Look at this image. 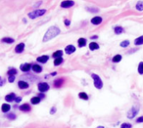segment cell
Wrapping results in <instances>:
<instances>
[{
	"label": "cell",
	"mask_w": 143,
	"mask_h": 128,
	"mask_svg": "<svg viewBox=\"0 0 143 128\" xmlns=\"http://www.w3.org/2000/svg\"><path fill=\"white\" fill-rule=\"evenodd\" d=\"M60 33V29L57 26H51L50 28H48V30L45 32L44 37H43V42L49 41L51 39H53L54 37H56L58 34Z\"/></svg>",
	"instance_id": "obj_1"
},
{
	"label": "cell",
	"mask_w": 143,
	"mask_h": 128,
	"mask_svg": "<svg viewBox=\"0 0 143 128\" xmlns=\"http://www.w3.org/2000/svg\"><path fill=\"white\" fill-rule=\"evenodd\" d=\"M91 77H92L93 80H94V86H95L97 89H102V87H103V82H102L101 78H100L97 74H95V73H92V74H91Z\"/></svg>",
	"instance_id": "obj_2"
},
{
	"label": "cell",
	"mask_w": 143,
	"mask_h": 128,
	"mask_svg": "<svg viewBox=\"0 0 143 128\" xmlns=\"http://www.w3.org/2000/svg\"><path fill=\"white\" fill-rule=\"evenodd\" d=\"M46 13V10L45 9H42V10H35V11H32L30 13H29V17L30 19H35L37 17H40L42 15H44Z\"/></svg>",
	"instance_id": "obj_3"
},
{
	"label": "cell",
	"mask_w": 143,
	"mask_h": 128,
	"mask_svg": "<svg viewBox=\"0 0 143 128\" xmlns=\"http://www.w3.org/2000/svg\"><path fill=\"white\" fill-rule=\"evenodd\" d=\"M138 111H139V106H133L128 113V118H133L137 114H138Z\"/></svg>",
	"instance_id": "obj_4"
},
{
	"label": "cell",
	"mask_w": 143,
	"mask_h": 128,
	"mask_svg": "<svg viewBox=\"0 0 143 128\" xmlns=\"http://www.w3.org/2000/svg\"><path fill=\"white\" fill-rule=\"evenodd\" d=\"M37 87H38L39 92H41V93H44V92H46V91L49 90V85L46 82H40V83H38Z\"/></svg>",
	"instance_id": "obj_5"
},
{
	"label": "cell",
	"mask_w": 143,
	"mask_h": 128,
	"mask_svg": "<svg viewBox=\"0 0 143 128\" xmlns=\"http://www.w3.org/2000/svg\"><path fill=\"white\" fill-rule=\"evenodd\" d=\"M20 68H21L22 71L27 72V71H29V70L31 68V64H28V63H26V64H21V66H20Z\"/></svg>",
	"instance_id": "obj_6"
},
{
	"label": "cell",
	"mask_w": 143,
	"mask_h": 128,
	"mask_svg": "<svg viewBox=\"0 0 143 128\" xmlns=\"http://www.w3.org/2000/svg\"><path fill=\"white\" fill-rule=\"evenodd\" d=\"M74 51H75V47H74L73 45H68V46L65 48V52H66V54H68V55L72 54Z\"/></svg>",
	"instance_id": "obj_7"
},
{
	"label": "cell",
	"mask_w": 143,
	"mask_h": 128,
	"mask_svg": "<svg viewBox=\"0 0 143 128\" xmlns=\"http://www.w3.org/2000/svg\"><path fill=\"white\" fill-rule=\"evenodd\" d=\"M102 21H103V19H102L101 17H94V18L91 19V23H92L93 25H95V26L100 25V24L102 23Z\"/></svg>",
	"instance_id": "obj_8"
},
{
	"label": "cell",
	"mask_w": 143,
	"mask_h": 128,
	"mask_svg": "<svg viewBox=\"0 0 143 128\" xmlns=\"http://www.w3.org/2000/svg\"><path fill=\"white\" fill-rule=\"evenodd\" d=\"M15 99H16V95H15L14 93H10V94H8V95L5 96V100H6V102H9V103L15 101Z\"/></svg>",
	"instance_id": "obj_9"
},
{
	"label": "cell",
	"mask_w": 143,
	"mask_h": 128,
	"mask_svg": "<svg viewBox=\"0 0 143 128\" xmlns=\"http://www.w3.org/2000/svg\"><path fill=\"white\" fill-rule=\"evenodd\" d=\"M73 4H74L73 1H63L61 3V7L62 8H69V7L73 6Z\"/></svg>",
	"instance_id": "obj_10"
},
{
	"label": "cell",
	"mask_w": 143,
	"mask_h": 128,
	"mask_svg": "<svg viewBox=\"0 0 143 128\" xmlns=\"http://www.w3.org/2000/svg\"><path fill=\"white\" fill-rule=\"evenodd\" d=\"M18 86H19L20 89H27V88H29V83L26 82V81L20 80V81L18 82Z\"/></svg>",
	"instance_id": "obj_11"
},
{
	"label": "cell",
	"mask_w": 143,
	"mask_h": 128,
	"mask_svg": "<svg viewBox=\"0 0 143 128\" xmlns=\"http://www.w3.org/2000/svg\"><path fill=\"white\" fill-rule=\"evenodd\" d=\"M20 111H22V112H29L30 110H31V108H30V106L29 105V104H23L22 106H20Z\"/></svg>",
	"instance_id": "obj_12"
},
{
	"label": "cell",
	"mask_w": 143,
	"mask_h": 128,
	"mask_svg": "<svg viewBox=\"0 0 143 128\" xmlns=\"http://www.w3.org/2000/svg\"><path fill=\"white\" fill-rule=\"evenodd\" d=\"M24 49H25V43H20L16 46L15 51H16V53H22L24 51Z\"/></svg>",
	"instance_id": "obj_13"
},
{
	"label": "cell",
	"mask_w": 143,
	"mask_h": 128,
	"mask_svg": "<svg viewBox=\"0 0 143 128\" xmlns=\"http://www.w3.org/2000/svg\"><path fill=\"white\" fill-rule=\"evenodd\" d=\"M48 59H49V57H48V56L43 55V56H40V57H38V58H37V62H38V63H40V64H45V63L48 61Z\"/></svg>",
	"instance_id": "obj_14"
},
{
	"label": "cell",
	"mask_w": 143,
	"mask_h": 128,
	"mask_svg": "<svg viewBox=\"0 0 143 128\" xmlns=\"http://www.w3.org/2000/svg\"><path fill=\"white\" fill-rule=\"evenodd\" d=\"M64 81H65L64 78H59V79H57V80L54 81V86L57 87V88H59V87H61L64 84Z\"/></svg>",
	"instance_id": "obj_15"
},
{
	"label": "cell",
	"mask_w": 143,
	"mask_h": 128,
	"mask_svg": "<svg viewBox=\"0 0 143 128\" xmlns=\"http://www.w3.org/2000/svg\"><path fill=\"white\" fill-rule=\"evenodd\" d=\"M89 49H90L91 51L97 50V49H99V45H98L96 42H91V43H89Z\"/></svg>",
	"instance_id": "obj_16"
},
{
	"label": "cell",
	"mask_w": 143,
	"mask_h": 128,
	"mask_svg": "<svg viewBox=\"0 0 143 128\" xmlns=\"http://www.w3.org/2000/svg\"><path fill=\"white\" fill-rule=\"evenodd\" d=\"M31 67H32V70L35 71V72H41L42 71V66H40L39 64H32Z\"/></svg>",
	"instance_id": "obj_17"
},
{
	"label": "cell",
	"mask_w": 143,
	"mask_h": 128,
	"mask_svg": "<svg viewBox=\"0 0 143 128\" xmlns=\"http://www.w3.org/2000/svg\"><path fill=\"white\" fill-rule=\"evenodd\" d=\"M10 109H11V107H10L9 104H3L2 107H1V110H2L3 113H8L10 111Z\"/></svg>",
	"instance_id": "obj_18"
},
{
	"label": "cell",
	"mask_w": 143,
	"mask_h": 128,
	"mask_svg": "<svg viewBox=\"0 0 143 128\" xmlns=\"http://www.w3.org/2000/svg\"><path fill=\"white\" fill-rule=\"evenodd\" d=\"M134 44H135L136 46L142 45V44H143V35H142V36H139V37H137V38L134 40Z\"/></svg>",
	"instance_id": "obj_19"
},
{
	"label": "cell",
	"mask_w": 143,
	"mask_h": 128,
	"mask_svg": "<svg viewBox=\"0 0 143 128\" xmlns=\"http://www.w3.org/2000/svg\"><path fill=\"white\" fill-rule=\"evenodd\" d=\"M77 44H78V47H83L86 45V40L85 38H79L77 40Z\"/></svg>",
	"instance_id": "obj_20"
},
{
	"label": "cell",
	"mask_w": 143,
	"mask_h": 128,
	"mask_svg": "<svg viewBox=\"0 0 143 128\" xmlns=\"http://www.w3.org/2000/svg\"><path fill=\"white\" fill-rule=\"evenodd\" d=\"M62 55H63V51H62V50H58V51L54 52L52 56H53L54 59H57V58H61Z\"/></svg>",
	"instance_id": "obj_21"
},
{
	"label": "cell",
	"mask_w": 143,
	"mask_h": 128,
	"mask_svg": "<svg viewBox=\"0 0 143 128\" xmlns=\"http://www.w3.org/2000/svg\"><path fill=\"white\" fill-rule=\"evenodd\" d=\"M18 73V71H17V69L16 68H10L9 70H8V76H16V74Z\"/></svg>",
	"instance_id": "obj_22"
},
{
	"label": "cell",
	"mask_w": 143,
	"mask_h": 128,
	"mask_svg": "<svg viewBox=\"0 0 143 128\" xmlns=\"http://www.w3.org/2000/svg\"><path fill=\"white\" fill-rule=\"evenodd\" d=\"M1 41L4 42V43H8V44L14 43V39H13V38H10V37H4V38H2Z\"/></svg>",
	"instance_id": "obj_23"
},
{
	"label": "cell",
	"mask_w": 143,
	"mask_h": 128,
	"mask_svg": "<svg viewBox=\"0 0 143 128\" xmlns=\"http://www.w3.org/2000/svg\"><path fill=\"white\" fill-rule=\"evenodd\" d=\"M114 31H115L116 34H121V33H123L125 30H124V28H123L122 26H116L115 29H114Z\"/></svg>",
	"instance_id": "obj_24"
},
{
	"label": "cell",
	"mask_w": 143,
	"mask_h": 128,
	"mask_svg": "<svg viewBox=\"0 0 143 128\" xmlns=\"http://www.w3.org/2000/svg\"><path fill=\"white\" fill-rule=\"evenodd\" d=\"M112 61H113L114 63H119V62H121V61H122V55H116V56H114L113 59H112Z\"/></svg>",
	"instance_id": "obj_25"
},
{
	"label": "cell",
	"mask_w": 143,
	"mask_h": 128,
	"mask_svg": "<svg viewBox=\"0 0 143 128\" xmlns=\"http://www.w3.org/2000/svg\"><path fill=\"white\" fill-rule=\"evenodd\" d=\"M30 102H31V104L36 105V104H38V103L40 102V98H39L38 96H36V97H32L31 100H30Z\"/></svg>",
	"instance_id": "obj_26"
},
{
	"label": "cell",
	"mask_w": 143,
	"mask_h": 128,
	"mask_svg": "<svg viewBox=\"0 0 143 128\" xmlns=\"http://www.w3.org/2000/svg\"><path fill=\"white\" fill-rule=\"evenodd\" d=\"M78 97H79L80 99H82V100H88V96H87V94L84 93V92H80V93L78 94Z\"/></svg>",
	"instance_id": "obj_27"
},
{
	"label": "cell",
	"mask_w": 143,
	"mask_h": 128,
	"mask_svg": "<svg viewBox=\"0 0 143 128\" xmlns=\"http://www.w3.org/2000/svg\"><path fill=\"white\" fill-rule=\"evenodd\" d=\"M63 63V59L62 58H57L54 60V65H59Z\"/></svg>",
	"instance_id": "obj_28"
},
{
	"label": "cell",
	"mask_w": 143,
	"mask_h": 128,
	"mask_svg": "<svg viewBox=\"0 0 143 128\" xmlns=\"http://www.w3.org/2000/svg\"><path fill=\"white\" fill-rule=\"evenodd\" d=\"M135 8L138 10V11H142L143 10V2H138L135 6Z\"/></svg>",
	"instance_id": "obj_29"
},
{
	"label": "cell",
	"mask_w": 143,
	"mask_h": 128,
	"mask_svg": "<svg viewBox=\"0 0 143 128\" xmlns=\"http://www.w3.org/2000/svg\"><path fill=\"white\" fill-rule=\"evenodd\" d=\"M138 73L143 74V62H140L138 64Z\"/></svg>",
	"instance_id": "obj_30"
},
{
	"label": "cell",
	"mask_w": 143,
	"mask_h": 128,
	"mask_svg": "<svg viewBox=\"0 0 143 128\" xmlns=\"http://www.w3.org/2000/svg\"><path fill=\"white\" fill-rule=\"evenodd\" d=\"M120 45H121V47H128L129 45V40H124Z\"/></svg>",
	"instance_id": "obj_31"
},
{
	"label": "cell",
	"mask_w": 143,
	"mask_h": 128,
	"mask_svg": "<svg viewBox=\"0 0 143 128\" xmlns=\"http://www.w3.org/2000/svg\"><path fill=\"white\" fill-rule=\"evenodd\" d=\"M121 128H131V124L130 123H123L122 125H121Z\"/></svg>",
	"instance_id": "obj_32"
},
{
	"label": "cell",
	"mask_w": 143,
	"mask_h": 128,
	"mask_svg": "<svg viewBox=\"0 0 143 128\" xmlns=\"http://www.w3.org/2000/svg\"><path fill=\"white\" fill-rule=\"evenodd\" d=\"M7 118H9V119H15V118H16V115H14V114H9V115H7Z\"/></svg>",
	"instance_id": "obj_33"
},
{
	"label": "cell",
	"mask_w": 143,
	"mask_h": 128,
	"mask_svg": "<svg viewBox=\"0 0 143 128\" xmlns=\"http://www.w3.org/2000/svg\"><path fill=\"white\" fill-rule=\"evenodd\" d=\"M88 11H92L91 13H96V12H98L99 10L97 9V8H86Z\"/></svg>",
	"instance_id": "obj_34"
},
{
	"label": "cell",
	"mask_w": 143,
	"mask_h": 128,
	"mask_svg": "<svg viewBox=\"0 0 143 128\" xmlns=\"http://www.w3.org/2000/svg\"><path fill=\"white\" fill-rule=\"evenodd\" d=\"M136 122H137V123H141V122H143V116L138 117V118L136 119Z\"/></svg>",
	"instance_id": "obj_35"
},
{
	"label": "cell",
	"mask_w": 143,
	"mask_h": 128,
	"mask_svg": "<svg viewBox=\"0 0 143 128\" xmlns=\"http://www.w3.org/2000/svg\"><path fill=\"white\" fill-rule=\"evenodd\" d=\"M70 24H71V21H70V20H68V19H66V20H65V25H66L67 26H70Z\"/></svg>",
	"instance_id": "obj_36"
},
{
	"label": "cell",
	"mask_w": 143,
	"mask_h": 128,
	"mask_svg": "<svg viewBox=\"0 0 143 128\" xmlns=\"http://www.w3.org/2000/svg\"><path fill=\"white\" fill-rule=\"evenodd\" d=\"M15 80V76H9V82H13Z\"/></svg>",
	"instance_id": "obj_37"
},
{
	"label": "cell",
	"mask_w": 143,
	"mask_h": 128,
	"mask_svg": "<svg viewBox=\"0 0 143 128\" xmlns=\"http://www.w3.org/2000/svg\"><path fill=\"white\" fill-rule=\"evenodd\" d=\"M15 101H16L17 103H19V102H21V101H22V98H21V97H16Z\"/></svg>",
	"instance_id": "obj_38"
},
{
	"label": "cell",
	"mask_w": 143,
	"mask_h": 128,
	"mask_svg": "<svg viewBox=\"0 0 143 128\" xmlns=\"http://www.w3.org/2000/svg\"><path fill=\"white\" fill-rule=\"evenodd\" d=\"M55 111H56V108H54V107H53V108H52V110H51V114H52V115H53V114H54V112H55Z\"/></svg>",
	"instance_id": "obj_39"
},
{
	"label": "cell",
	"mask_w": 143,
	"mask_h": 128,
	"mask_svg": "<svg viewBox=\"0 0 143 128\" xmlns=\"http://www.w3.org/2000/svg\"><path fill=\"white\" fill-rule=\"evenodd\" d=\"M40 99H42V98H44V95L43 94H39V96H38Z\"/></svg>",
	"instance_id": "obj_40"
},
{
	"label": "cell",
	"mask_w": 143,
	"mask_h": 128,
	"mask_svg": "<svg viewBox=\"0 0 143 128\" xmlns=\"http://www.w3.org/2000/svg\"><path fill=\"white\" fill-rule=\"evenodd\" d=\"M91 38H92V39H96V38H98V36H97V35H95V36H91Z\"/></svg>",
	"instance_id": "obj_41"
},
{
	"label": "cell",
	"mask_w": 143,
	"mask_h": 128,
	"mask_svg": "<svg viewBox=\"0 0 143 128\" xmlns=\"http://www.w3.org/2000/svg\"><path fill=\"white\" fill-rule=\"evenodd\" d=\"M56 74H57V72H52L51 73V75H56Z\"/></svg>",
	"instance_id": "obj_42"
},
{
	"label": "cell",
	"mask_w": 143,
	"mask_h": 128,
	"mask_svg": "<svg viewBox=\"0 0 143 128\" xmlns=\"http://www.w3.org/2000/svg\"><path fill=\"white\" fill-rule=\"evenodd\" d=\"M97 128H104V127H102V126H99V127H97Z\"/></svg>",
	"instance_id": "obj_43"
}]
</instances>
